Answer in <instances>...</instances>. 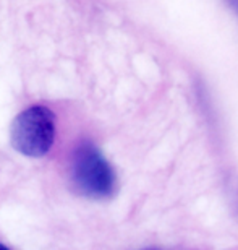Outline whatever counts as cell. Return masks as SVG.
I'll return each mask as SVG.
<instances>
[{
	"instance_id": "1",
	"label": "cell",
	"mask_w": 238,
	"mask_h": 250,
	"mask_svg": "<svg viewBox=\"0 0 238 250\" xmlns=\"http://www.w3.org/2000/svg\"><path fill=\"white\" fill-rule=\"evenodd\" d=\"M55 140V116L46 106H31L12 124V145L24 156L41 158Z\"/></svg>"
},
{
	"instance_id": "2",
	"label": "cell",
	"mask_w": 238,
	"mask_h": 250,
	"mask_svg": "<svg viewBox=\"0 0 238 250\" xmlns=\"http://www.w3.org/2000/svg\"><path fill=\"white\" fill-rule=\"evenodd\" d=\"M72 179L76 188L86 197L107 198L117 186L115 172L92 143H81L73 154Z\"/></svg>"
},
{
	"instance_id": "3",
	"label": "cell",
	"mask_w": 238,
	"mask_h": 250,
	"mask_svg": "<svg viewBox=\"0 0 238 250\" xmlns=\"http://www.w3.org/2000/svg\"><path fill=\"white\" fill-rule=\"evenodd\" d=\"M230 2H232V5H234V7H235V10H237V12H238V0H230Z\"/></svg>"
}]
</instances>
